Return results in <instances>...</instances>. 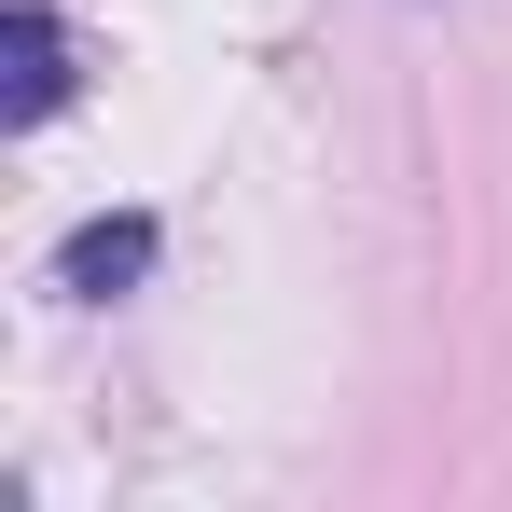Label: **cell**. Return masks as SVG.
I'll return each instance as SVG.
<instances>
[{
	"instance_id": "cell-1",
	"label": "cell",
	"mask_w": 512,
	"mask_h": 512,
	"mask_svg": "<svg viewBox=\"0 0 512 512\" xmlns=\"http://www.w3.org/2000/svg\"><path fill=\"white\" fill-rule=\"evenodd\" d=\"M56 111H70V14L14 0L0 14V125H56Z\"/></svg>"
},
{
	"instance_id": "cell-2",
	"label": "cell",
	"mask_w": 512,
	"mask_h": 512,
	"mask_svg": "<svg viewBox=\"0 0 512 512\" xmlns=\"http://www.w3.org/2000/svg\"><path fill=\"white\" fill-rule=\"evenodd\" d=\"M153 277V208H111V222H84L70 250H56V291L70 305H111V291H139Z\"/></svg>"
}]
</instances>
